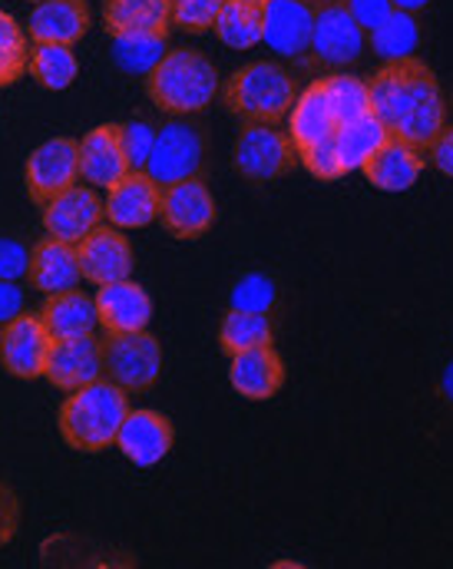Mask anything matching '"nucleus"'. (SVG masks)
Segmentation results:
<instances>
[{
	"label": "nucleus",
	"instance_id": "f257e3e1",
	"mask_svg": "<svg viewBox=\"0 0 453 569\" xmlns=\"http://www.w3.org/2000/svg\"><path fill=\"white\" fill-rule=\"evenodd\" d=\"M368 93H371V113L384 123V130L424 152L447 127V103H444L441 80L414 53L387 60L368 80Z\"/></svg>",
	"mask_w": 453,
	"mask_h": 569
},
{
	"label": "nucleus",
	"instance_id": "f03ea898",
	"mask_svg": "<svg viewBox=\"0 0 453 569\" xmlns=\"http://www.w3.org/2000/svg\"><path fill=\"white\" fill-rule=\"evenodd\" d=\"M127 415H130V395L110 378H100L93 385L70 391V398L60 405L57 427L67 447L80 453H100L117 443V433Z\"/></svg>",
	"mask_w": 453,
	"mask_h": 569
},
{
	"label": "nucleus",
	"instance_id": "7ed1b4c3",
	"mask_svg": "<svg viewBox=\"0 0 453 569\" xmlns=\"http://www.w3.org/2000/svg\"><path fill=\"white\" fill-rule=\"evenodd\" d=\"M147 93L152 107L169 117H195L219 97V70L202 50L175 47L147 73Z\"/></svg>",
	"mask_w": 453,
	"mask_h": 569
},
{
	"label": "nucleus",
	"instance_id": "20e7f679",
	"mask_svg": "<svg viewBox=\"0 0 453 569\" xmlns=\"http://www.w3.org/2000/svg\"><path fill=\"white\" fill-rule=\"evenodd\" d=\"M219 93L232 117L245 123H279L299 97V80L275 60H255L239 67Z\"/></svg>",
	"mask_w": 453,
	"mask_h": 569
},
{
	"label": "nucleus",
	"instance_id": "39448f33",
	"mask_svg": "<svg viewBox=\"0 0 453 569\" xmlns=\"http://www.w3.org/2000/svg\"><path fill=\"white\" fill-rule=\"evenodd\" d=\"M162 375V345L150 328L103 338V378L127 395H143Z\"/></svg>",
	"mask_w": 453,
	"mask_h": 569
},
{
	"label": "nucleus",
	"instance_id": "423d86ee",
	"mask_svg": "<svg viewBox=\"0 0 453 569\" xmlns=\"http://www.w3.org/2000/svg\"><path fill=\"white\" fill-rule=\"evenodd\" d=\"M205 152H209V137H205V130L199 123H192L185 117L182 120H169L165 127L155 130V142H152L147 172L159 186L202 176Z\"/></svg>",
	"mask_w": 453,
	"mask_h": 569
},
{
	"label": "nucleus",
	"instance_id": "0eeeda50",
	"mask_svg": "<svg viewBox=\"0 0 453 569\" xmlns=\"http://www.w3.org/2000/svg\"><path fill=\"white\" fill-rule=\"evenodd\" d=\"M232 159L249 182H272L295 169L299 146L279 123H245L235 140Z\"/></svg>",
	"mask_w": 453,
	"mask_h": 569
},
{
	"label": "nucleus",
	"instance_id": "6e6552de",
	"mask_svg": "<svg viewBox=\"0 0 453 569\" xmlns=\"http://www.w3.org/2000/svg\"><path fill=\"white\" fill-rule=\"evenodd\" d=\"M368 43L364 27L354 20L344 0H321L311 30L308 67H351L361 60Z\"/></svg>",
	"mask_w": 453,
	"mask_h": 569
},
{
	"label": "nucleus",
	"instance_id": "1a4fd4ad",
	"mask_svg": "<svg viewBox=\"0 0 453 569\" xmlns=\"http://www.w3.org/2000/svg\"><path fill=\"white\" fill-rule=\"evenodd\" d=\"M215 216H219V206L202 176L162 186L159 219L172 239H182V242L202 239L215 226Z\"/></svg>",
	"mask_w": 453,
	"mask_h": 569
},
{
	"label": "nucleus",
	"instance_id": "9d476101",
	"mask_svg": "<svg viewBox=\"0 0 453 569\" xmlns=\"http://www.w3.org/2000/svg\"><path fill=\"white\" fill-rule=\"evenodd\" d=\"M80 179V140L73 137H53L40 142L23 166L27 192L37 206L50 202L63 189H70Z\"/></svg>",
	"mask_w": 453,
	"mask_h": 569
},
{
	"label": "nucleus",
	"instance_id": "9b49d317",
	"mask_svg": "<svg viewBox=\"0 0 453 569\" xmlns=\"http://www.w3.org/2000/svg\"><path fill=\"white\" fill-rule=\"evenodd\" d=\"M50 345H53V338H50L47 325L40 321V315L20 311L0 325V365L7 375H13L20 381L43 378Z\"/></svg>",
	"mask_w": 453,
	"mask_h": 569
},
{
	"label": "nucleus",
	"instance_id": "f8f14e48",
	"mask_svg": "<svg viewBox=\"0 0 453 569\" xmlns=\"http://www.w3.org/2000/svg\"><path fill=\"white\" fill-rule=\"evenodd\" d=\"M40 209H43V229H47V236H53L60 242H70V246H77L97 226L107 222L103 199L93 192V186H80V182H73L70 189H63L60 196H53Z\"/></svg>",
	"mask_w": 453,
	"mask_h": 569
},
{
	"label": "nucleus",
	"instance_id": "ddd939ff",
	"mask_svg": "<svg viewBox=\"0 0 453 569\" xmlns=\"http://www.w3.org/2000/svg\"><path fill=\"white\" fill-rule=\"evenodd\" d=\"M77 259H80V272L83 282L110 284L120 279H130L137 269V256L133 246L127 239L123 229L117 226H97L87 239L77 242Z\"/></svg>",
	"mask_w": 453,
	"mask_h": 569
},
{
	"label": "nucleus",
	"instance_id": "4468645a",
	"mask_svg": "<svg viewBox=\"0 0 453 569\" xmlns=\"http://www.w3.org/2000/svg\"><path fill=\"white\" fill-rule=\"evenodd\" d=\"M159 199L162 186L152 179L147 169H130L120 182L107 189L103 212L107 222L130 232V229H147L159 219Z\"/></svg>",
	"mask_w": 453,
	"mask_h": 569
},
{
	"label": "nucleus",
	"instance_id": "2eb2a0df",
	"mask_svg": "<svg viewBox=\"0 0 453 569\" xmlns=\"http://www.w3.org/2000/svg\"><path fill=\"white\" fill-rule=\"evenodd\" d=\"M43 378L57 391H77L83 385H93L103 378V341L97 335L83 338H60L50 345Z\"/></svg>",
	"mask_w": 453,
	"mask_h": 569
},
{
	"label": "nucleus",
	"instance_id": "dca6fc26",
	"mask_svg": "<svg viewBox=\"0 0 453 569\" xmlns=\"http://www.w3.org/2000/svg\"><path fill=\"white\" fill-rule=\"evenodd\" d=\"M318 3L321 0H269L265 3V43L275 53L308 67Z\"/></svg>",
	"mask_w": 453,
	"mask_h": 569
},
{
	"label": "nucleus",
	"instance_id": "f3484780",
	"mask_svg": "<svg viewBox=\"0 0 453 569\" xmlns=\"http://www.w3.org/2000/svg\"><path fill=\"white\" fill-rule=\"evenodd\" d=\"M97 318L107 335H123V331H143L152 321V298L140 282L120 279V282L97 284Z\"/></svg>",
	"mask_w": 453,
	"mask_h": 569
},
{
	"label": "nucleus",
	"instance_id": "a211bd4d",
	"mask_svg": "<svg viewBox=\"0 0 453 569\" xmlns=\"http://www.w3.org/2000/svg\"><path fill=\"white\" fill-rule=\"evenodd\" d=\"M172 443H175L172 421L150 408H130V415L123 418L120 433H117L120 453L137 467H155L172 450Z\"/></svg>",
	"mask_w": 453,
	"mask_h": 569
},
{
	"label": "nucleus",
	"instance_id": "6ab92c4d",
	"mask_svg": "<svg viewBox=\"0 0 453 569\" xmlns=\"http://www.w3.org/2000/svg\"><path fill=\"white\" fill-rule=\"evenodd\" d=\"M424 166H427V152L424 149L397 140V137H387L364 159L361 172L381 192H404V189H411L421 179Z\"/></svg>",
	"mask_w": 453,
	"mask_h": 569
},
{
	"label": "nucleus",
	"instance_id": "aec40b11",
	"mask_svg": "<svg viewBox=\"0 0 453 569\" xmlns=\"http://www.w3.org/2000/svg\"><path fill=\"white\" fill-rule=\"evenodd\" d=\"M229 385L245 401H269V398H275L282 391V385H285V361L275 351V345H262V348H249V351L232 355Z\"/></svg>",
	"mask_w": 453,
	"mask_h": 569
},
{
	"label": "nucleus",
	"instance_id": "412c9836",
	"mask_svg": "<svg viewBox=\"0 0 453 569\" xmlns=\"http://www.w3.org/2000/svg\"><path fill=\"white\" fill-rule=\"evenodd\" d=\"M130 172L123 142H120V123L93 127L80 140V179H87L97 189H110Z\"/></svg>",
	"mask_w": 453,
	"mask_h": 569
},
{
	"label": "nucleus",
	"instance_id": "4be33fe9",
	"mask_svg": "<svg viewBox=\"0 0 453 569\" xmlns=\"http://www.w3.org/2000/svg\"><path fill=\"white\" fill-rule=\"evenodd\" d=\"M90 30L87 0H40L27 17V37L37 43H70L77 47Z\"/></svg>",
	"mask_w": 453,
	"mask_h": 569
},
{
	"label": "nucleus",
	"instance_id": "5701e85b",
	"mask_svg": "<svg viewBox=\"0 0 453 569\" xmlns=\"http://www.w3.org/2000/svg\"><path fill=\"white\" fill-rule=\"evenodd\" d=\"M27 282H30V288L43 291V295L77 288V284L83 282L80 259H77V246L60 242V239H53V236L40 239V242L30 249Z\"/></svg>",
	"mask_w": 453,
	"mask_h": 569
},
{
	"label": "nucleus",
	"instance_id": "b1692460",
	"mask_svg": "<svg viewBox=\"0 0 453 569\" xmlns=\"http://www.w3.org/2000/svg\"><path fill=\"white\" fill-rule=\"evenodd\" d=\"M40 321L47 325L50 338H83V335H97L100 318H97V305L90 295H83L80 288H67V291H53L47 295V301L40 305Z\"/></svg>",
	"mask_w": 453,
	"mask_h": 569
},
{
	"label": "nucleus",
	"instance_id": "393cba45",
	"mask_svg": "<svg viewBox=\"0 0 453 569\" xmlns=\"http://www.w3.org/2000/svg\"><path fill=\"white\" fill-rule=\"evenodd\" d=\"M172 0H103V30L110 37L159 33L169 37Z\"/></svg>",
	"mask_w": 453,
	"mask_h": 569
},
{
	"label": "nucleus",
	"instance_id": "a878e982",
	"mask_svg": "<svg viewBox=\"0 0 453 569\" xmlns=\"http://www.w3.org/2000/svg\"><path fill=\"white\" fill-rule=\"evenodd\" d=\"M289 133H292L299 149L334 133V117H331L321 80H314L304 90H299V97H295V103L289 110Z\"/></svg>",
	"mask_w": 453,
	"mask_h": 569
},
{
	"label": "nucleus",
	"instance_id": "bb28decb",
	"mask_svg": "<svg viewBox=\"0 0 453 569\" xmlns=\"http://www.w3.org/2000/svg\"><path fill=\"white\" fill-rule=\"evenodd\" d=\"M212 30L225 47L252 50L265 40V7L245 0H225Z\"/></svg>",
	"mask_w": 453,
	"mask_h": 569
},
{
	"label": "nucleus",
	"instance_id": "cd10ccee",
	"mask_svg": "<svg viewBox=\"0 0 453 569\" xmlns=\"http://www.w3.org/2000/svg\"><path fill=\"white\" fill-rule=\"evenodd\" d=\"M27 73L43 90H67L80 73V60H77L70 43H37V40H30Z\"/></svg>",
	"mask_w": 453,
	"mask_h": 569
},
{
	"label": "nucleus",
	"instance_id": "c85d7f7f",
	"mask_svg": "<svg viewBox=\"0 0 453 569\" xmlns=\"http://www.w3.org/2000/svg\"><path fill=\"white\" fill-rule=\"evenodd\" d=\"M275 341V331H272V318L262 315V311H242V308H229L222 325H219V345L222 351L232 358L239 351H249V348H262V345H272Z\"/></svg>",
	"mask_w": 453,
	"mask_h": 569
},
{
	"label": "nucleus",
	"instance_id": "c756f323",
	"mask_svg": "<svg viewBox=\"0 0 453 569\" xmlns=\"http://www.w3.org/2000/svg\"><path fill=\"white\" fill-rule=\"evenodd\" d=\"M371 50L381 60H397V57H411L421 43V23L417 13L411 10H391L387 20H381L371 33Z\"/></svg>",
	"mask_w": 453,
	"mask_h": 569
},
{
	"label": "nucleus",
	"instance_id": "7c9ffc66",
	"mask_svg": "<svg viewBox=\"0 0 453 569\" xmlns=\"http://www.w3.org/2000/svg\"><path fill=\"white\" fill-rule=\"evenodd\" d=\"M387 137H391V133L384 130V123H381L374 113H364V117H358V120H351V123H341V127L334 130V146H338V156H341L344 169L351 172V169H361L364 159H368L381 142L387 140Z\"/></svg>",
	"mask_w": 453,
	"mask_h": 569
},
{
	"label": "nucleus",
	"instance_id": "2f4dec72",
	"mask_svg": "<svg viewBox=\"0 0 453 569\" xmlns=\"http://www.w3.org/2000/svg\"><path fill=\"white\" fill-rule=\"evenodd\" d=\"M324 83V97H328V107H331V117H334V130L341 123H351L364 113H371V93H368V83L351 77V73H331V77H321Z\"/></svg>",
	"mask_w": 453,
	"mask_h": 569
},
{
	"label": "nucleus",
	"instance_id": "473e14b6",
	"mask_svg": "<svg viewBox=\"0 0 453 569\" xmlns=\"http://www.w3.org/2000/svg\"><path fill=\"white\" fill-rule=\"evenodd\" d=\"M27 30L17 23L13 13L0 10V90L13 87L23 73H27Z\"/></svg>",
	"mask_w": 453,
	"mask_h": 569
},
{
	"label": "nucleus",
	"instance_id": "72a5a7b5",
	"mask_svg": "<svg viewBox=\"0 0 453 569\" xmlns=\"http://www.w3.org/2000/svg\"><path fill=\"white\" fill-rule=\"evenodd\" d=\"M165 40L159 33H127V37H113V57L120 63V70L127 73H150L159 63V57L165 53Z\"/></svg>",
	"mask_w": 453,
	"mask_h": 569
},
{
	"label": "nucleus",
	"instance_id": "f704fd0d",
	"mask_svg": "<svg viewBox=\"0 0 453 569\" xmlns=\"http://www.w3.org/2000/svg\"><path fill=\"white\" fill-rule=\"evenodd\" d=\"M299 162H304V169L321 182H334V179L348 176V169H344V162L338 156V146H334V133L324 137V140L311 142V146H302Z\"/></svg>",
	"mask_w": 453,
	"mask_h": 569
},
{
	"label": "nucleus",
	"instance_id": "c9c22d12",
	"mask_svg": "<svg viewBox=\"0 0 453 569\" xmlns=\"http://www.w3.org/2000/svg\"><path fill=\"white\" fill-rule=\"evenodd\" d=\"M225 0H172V27L185 33H205L215 27V17Z\"/></svg>",
	"mask_w": 453,
	"mask_h": 569
},
{
	"label": "nucleus",
	"instance_id": "e433bc0d",
	"mask_svg": "<svg viewBox=\"0 0 453 569\" xmlns=\"http://www.w3.org/2000/svg\"><path fill=\"white\" fill-rule=\"evenodd\" d=\"M120 142H123L130 169H147L152 142H155V127H152L150 120H143V117L127 120V123H120Z\"/></svg>",
	"mask_w": 453,
	"mask_h": 569
},
{
	"label": "nucleus",
	"instance_id": "4c0bfd02",
	"mask_svg": "<svg viewBox=\"0 0 453 569\" xmlns=\"http://www.w3.org/2000/svg\"><path fill=\"white\" fill-rule=\"evenodd\" d=\"M272 305H275V284L265 276H245L242 282L232 288V308L269 315Z\"/></svg>",
	"mask_w": 453,
	"mask_h": 569
},
{
	"label": "nucleus",
	"instance_id": "58836bf2",
	"mask_svg": "<svg viewBox=\"0 0 453 569\" xmlns=\"http://www.w3.org/2000/svg\"><path fill=\"white\" fill-rule=\"evenodd\" d=\"M27 262H30V252L17 239H0V279L3 282L23 279L27 276Z\"/></svg>",
	"mask_w": 453,
	"mask_h": 569
},
{
	"label": "nucleus",
	"instance_id": "ea45409f",
	"mask_svg": "<svg viewBox=\"0 0 453 569\" xmlns=\"http://www.w3.org/2000/svg\"><path fill=\"white\" fill-rule=\"evenodd\" d=\"M17 530H20V500L7 483H0V550L17 537Z\"/></svg>",
	"mask_w": 453,
	"mask_h": 569
},
{
	"label": "nucleus",
	"instance_id": "a19ab883",
	"mask_svg": "<svg viewBox=\"0 0 453 569\" xmlns=\"http://www.w3.org/2000/svg\"><path fill=\"white\" fill-rule=\"evenodd\" d=\"M348 10L354 13V20L364 27V33H371L381 20H387V13L394 10L391 0H344Z\"/></svg>",
	"mask_w": 453,
	"mask_h": 569
},
{
	"label": "nucleus",
	"instance_id": "79ce46f5",
	"mask_svg": "<svg viewBox=\"0 0 453 569\" xmlns=\"http://www.w3.org/2000/svg\"><path fill=\"white\" fill-rule=\"evenodd\" d=\"M427 156H431V162H434L444 176H451L453 179V127H444V130L437 133V140L427 146Z\"/></svg>",
	"mask_w": 453,
	"mask_h": 569
},
{
	"label": "nucleus",
	"instance_id": "37998d69",
	"mask_svg": "<svg viewBox=\"0 0 453 569\" xmlns=\"http://www.w3.org/2000/svg\"><path fill=\"white\" fill-rule=\"evenodd\" d=\"M20 311H23V295H20V288L13 282H3V279H0V325L10 321V318L20 315Z\"/></svg>",
	"mask_w": 453,
	"mask_h": 569
},
{
	"label": "nucleus",
	"instance_id": "c03bdc74",
	"mask_svg": "<svg viewBox=\"0 0 453 569\" xmlns=\"http://www.w3.org/2000/svg\"><path fill=\"white\" fill-rule=\"evenodd\" d=\"M391 3H394L397 10H411V13H421V10H424V7H427L431 0H391Z\"/></svg>",
	"mask_w": 453,
	"mask_h": 569
},
{
	"label": "nucleus",
	"instance_id": "a18cd8bd",
	"mask_svg": "<svg viewBox=\"0 0 453 569\" xmlns=\"http://www.w3.org/2000/svg\"><path fill=\"white\" fill-rule=\"evenodd\" d=\"M441 395H444V401H451L453 405V361L451 368L444 371V378H441Z\"/></svg>",
	"mask_w": 453,
	"mask_h": 569
},
{
	"label": "nucleus",
	"instance_id": "49530a36",
	"mask_svg": "<svg viewBox=\"0 0 453 569\" xmlns=\"http://www.w3.org/2000/svg\"><path fill=\"white\" fill-rule=\"evenodd\" d=\"M245 3H259V7H265L269 0H245Z\"/></svg>",
	"mask_w": 453,
	"mask_h": 569
},
{
	"label": "nucleus",
	"instance_id": "de8ad7c7",
	"mask_svg": "<svg viewBox=\"0 0 453 569\" xmlns=\"http://www.w3.org/2000/svg\"><path fill=\"white\" fill-rule=\"evenodd\" d=\"M30 3H40V0H30Z\"/></svg>",
	"mask_w": 453,
	"mask_h": 569
}]
</instances>
